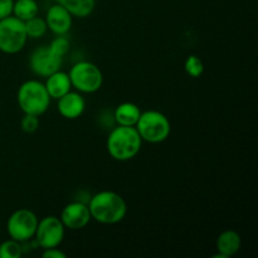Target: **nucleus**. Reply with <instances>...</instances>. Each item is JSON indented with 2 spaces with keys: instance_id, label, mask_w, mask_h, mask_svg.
Wrapping results in <instances>:
<instances>
[{
  "instance_id": "f257e3e1",
  "label": "nucleus",
  "mask_w": 258,
  "mask_h": 258,
  "mask_svg": "<svg viewBox=\"0 0 258 258\" xmlns=\"http://www.w3.org/2000/svg\"><path fill=\"white\" fill-rule=\"evenodd\" d=\"M91 218L102 224H116L127 213L126 202L120 194L111 190L98 191L88 203Z\"/></svg>"
},
{
  "instance_id": "f03ea898",
  "label": "nucleus",
  "mask_w": 258,
  "mask_h": 258,
  "mask_svg": "<svg viewBox=\"0 0 258 258\" xmlns=\"http://www.w3.org/2000/svg\"><path fill=\"white\" fill-rule=\"evenodd\" d=\"M141 140L135 126H121L113 128L107 138V151L112 159L126 161L135 158L141 149Z\"/></svg>"
},
{
  "instance_id": "7ed1b4c3",
  "label": "nucleus",
  "mask_w": 258,
  "mask_h": 258,
  "mask_svg": "<svg viewBox=\"0 0 258 258\" xmlns=\"http://www.w3.org/2000/svg\"><path fill=\"white\" fill-rule=\"evenodd\" d=\"M52 98L45 90L44 83L37 80L25 81L18 88L17 101L20 110L27 115L42 116L49 107Z\"/></svg>"
},
{
  "instance_id": "20e7f679",
  "label": "nucleus",
  "mask_w": 258,
  "mask_h": 258,
  "mask_svg": "<svg viewBox=\"0 0 258 258\" xmlns=\"http://www.w3.org/2000/svg\"><path fill=\"white\" fill-rule=\"evenodd\" d=\"M141 140L150 144H159L165 141L170 135V121L164 113L156 110L141 112L135 125Z\"/></svg>"
},
{
  "instance_id": "39448f33",
  "label": "nucleus",
  "mask_w": 258,
  "mask_h": 258,
  "mask_svg": "<svg viewBox=\"0 0 258 258\" xmlns=\"http://www.w3.org/2000/svg\"><path fill=\"white\" fill-rule=\"evenodd\" d=\"M28 40L24 22L14 15L0 20V52L5 54L19 53Z\"/></svg>"
},
{
  "instance_id": "423d86ee",
  "label": "nucleus",
  "mask_w": 258,
  "mask_h": 258,
  "mask_svg": "<svg viewBox=\"0 0 258 258\" xmlns=\"http://www.w3.org/2000/svg\"><path fill=\"white\" fill-rule=\"evenodd\" d=\"M68 76H70L72 87L82 93L97 92L103 82V76L100 68L87 60L73 64Z\"/></svg>"
},
{
  "instance_id": "0eeeda50",
  "label": "nucleus",
  "mask_w": 258,
  "mask_h": 258,
  "mask_svg": "<svg viewBox=\"0 0 258 258\" xmlns=\"http://www.w3.org/2000/svg\"><path fill=\"white\" fill-rule=\"evenodd\" d=\"M38 218L34 212L29 209H18L7 222V231L10 238L23 243L34 237L37 231Z\"/></svg>"
},
{
  "instance_id": "6e6552de",
  "label": "nucleus",
  "mask_w": 258,
  "mask_h": 258,
  "mask_svg": "<svg viewBox=\"0 0 258 258\" xmlns=\"http://www.w3.org/2000/svg\"><path fill=\"white\" fill-rule=\"evenodd\" d=\"M64 226L55 216H48L38 221L35 231V243L43 249L58 247L64 238Z\"/></svg>"
},
{
  "instance_id": "1a4fd4ad",
  "label": "nucleus",
  "mask_w": 258,
  "mask_h": 258,
  "mask_svg": "<svg viewBox=\"0 0 258 258\" xmlns=\"http://www.w3.org/2000/svg\"><path fill=\"white\" fill-rule=\"evenodd\" d=\"M63 58L55 55L48 45H40L33 50L29 58V67L34 75L39 77H48L60 70Z\"/></svg>"
},
{
  "instance_id": "9d476101",
  "label": "nucleus",
  "mask_w": 258,
  "mask_h": 258,
  "mask_svg": "<svg viewBox=\"0 0 258 258\" xmlns=\"http://www.w3.org/2000/svg\"><path fill=\"white\" fill-rule=\"evenodd\" d=\"M59 219L62 221L64 228L76 231V229L85 228L92 218H91L87 204L81 203V202H73L63 208Z\"/></svg>"
},
{
  "instance_id": "9b49d317",
  "label": "nucleus",
  "mask_w": 258,
  "mask_h": 258,
  "mask_svg": "<svg viewBox=\"0 0 258 258\" xmlns=\"http://www.w3.org/2000/svg\"><path fill=\"white\" fill-rule=\"evenodd\" d=\"M45 23L50 32L55 35H64L72 27V15L60 4H54L48 9Z\"/></svg>"
},
{
  "instance_id": "f8f14e48",
  "label": "nucleus",
  "mask_w": 258,
  "mask_h": 258,
  "mask_svg": "<svg viewBox=\"0 0 258 258\" xmlns=\"http://www.w3.org/2000/svg\"><path fill=\"white\" fill-rule=\"evenodd\" d=\"M86 110V101L78 92L70 91L64 96L58 98V111L60 115L68 120H76Z\"/></svg>"
},
{
  "instance_id": "ddd939ff",
  "label": "nucleus",
  "mask_w": 258,
  "mask_h": 258,
  "mask_svg": "<svg viewBox=\"0 0 258 258\" xmlns=\"http://www.w3.org/2000/svg\"><path fill=\"white\" fill-rule=\"evenodd\" d=\"M45 78H47V81H45L44 86L50 98L58 100V98L64 96L66 93H68L72 90V83H71L70 76H68V73L62 72L60 70L52 73V75H49Z\"/></svg>"
},
{
  "instance_id": "4468645a",
  "label": "nucleus",
  "mask_w": 258,
  "mask_h": 258,
  "mask_svg": "<svg viewBox=\"0 0 258 258\" xmlns=\"http://www.w3.org/2000/svg\"><path fill=\"white\" fill-rule=\"evenodd\" d=\"M241 244L242 238L238 232L228 229V231L222 232L218 236L217 251L223 258H229L238 253V251L241 249Z\"/></svg>"
},
{
  "instance_id": "2eb2a0df",
  "label": "nucleus",
  "mask_w": 258,
  "mask_h": 258,
  "mask_svg": "<svg viewBox=\"0 0 258 258\" xmlns=\"http://www.w3.org/2000/svg\"><path fill=\"white\" fill-rule=\"evenodd\" d=\"M141 115V110L138 105L133 102H123L116 107L113 117L117 125L121 126H135L139 117Z\"/></svg>"
},
{
  "instance_id": "dca6fc26",
  "label": "nucleus",
  "mask_w": 258,
  "mask_h": 258,
  "mask_svg": "<svg viewBox=\"0 0 258 258\" xmlns=\"http://www.w3.org/2000/svg\"><path fill=\"white\" fill-rule=\"evenodd\" d=\"M57 3L67 9L72 17L77 18L88 17L96 7V0H57Z\"/></svg>"
},
{
  "instance_id": "f3484780",
  "label": "nucleus",
  "mask_w": 258,
  "mask_h": 258,
  "mask_svg": "<svg viewBox=\"0 0 258 258\" xmlns=\"http://www.w3.org/2000/svg\"><path fill=\"white\" fill-rule=\"evenodd\" d=\"M38 10L39 8H38L35 0H15L13 4L12 15H14L22 22H25V20L38 15Z\"/></svg>"
},
{
  "instance_id": "a211bd4d",
  "label": "nucleus",
  "mask_w": 258,
  "mask_h": 258,
  "mask_svg": "<svg viewBox=\"0 0 258 258\" xmlns=\"http://www.w3.org/2000/svg\"><path fill=\"white\" fill-rule=\"evenodd\" d=\"M24 27L28 38H33V39H38V38L44 37V34L47 33L48 29L45 19L38 17V15L25 20Z\"/></svg>"
},
{
  "instance_id": "6ab92c4d",
  "label": "nucleus",
  "mask_w": 258,
  "mask_h": 258,
  "mask_svg": "<svg viewBox=\"0 0 258 258\" xmlns=\"http://www.w3.org/2000/svg\"><path fill=\"white\" fill-rule=\"evenodd\" d=\"M22 253V246L14 239H8L0 244V258H20Z\"/></svg>"
},
{
  "instance_id": "aec40b11",
  "label": "nucleus",
  "mask_w": 258,
  "mask_h": 258,
  "mask_svg": "<svg viewBox=\"0 0 258 258\" xmlns=\"http://www.w3.org/2000/svg\"><path fill=\"white\" fill-rule=\"evenodd\" d=\"M184 70H185V72L188 73L190 77L198 78L203 75L204 64L203 62H202L201 58L191 54L185 59V63H184Z\"/></svg>"
},
{
  "instance_id": "412c9836",
  "label": "nucleus",
  "mask_w": 258,
  "mask_h": 258,
  "mask_svg": "<svg viewBox=\"0 0 258 258\" xmlns=\"http://www.w3.org/2000/svg\"><path fill=\"white\" fill-rule=\"evenodd\" d=\"M48 47H49V49L52 50L55 55L63 58L67 54L68 50H70V40H68L64 35H58V37H55L54 39L50 42V44L48 45Z\"/></svg>"
},
{
  "instance_id": "4be33fe9",
  "label": "nucleus",
  "mask_w": 258,
  "mask_h": 258,
  "mask_svg": "<svg viewBox=\"0 0 258 258\" xmlns=\"http://www.w3.org/2000/svg\"><path fill=\"white\" fill-rule=\"evenodd\" d=\"M20 127L25 134L35 133L39 127V118H38V116L24 113V117L20 121Z\"/></svg>"
},
{
  "instance_id": "5701e85b",
  "label": "nucleus",
  "mask_w": 258,
  "mask_h": 258,
  "mask_svg": "<svg viewBox=\"0 0 258 258\" xmlns=\"http://www.w3.org/2000/svg\"><path fill=\"white\" fill-rule=\"evenodd\" d=\"M13 4L14 0H0V20L12 15Z\"/></svg>"
},
{
  "instance_id": "b1692460",
  "label": "nucleus",
  "mask_w": 258,
  "mask_h": 258,
  "mask_svg": "<svg viewBox=\"0 0 258 258\" xmlns=\"http://www.w3.org/2000/svg\"><path fill=\"white\" fill-rule=\"evenodd\" d=\"M42 256L44 258H66V253L64 252L59 251L58 247H53V248L44 249Z\"/></svg>"
}]
</instances>
